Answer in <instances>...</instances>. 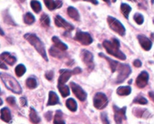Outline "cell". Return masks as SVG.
<instances>
[{"label": "cell", "instance_id": "38", "mask_svg": "<svg viewBox=\"0 0 154 124\" xmlns=\"http://www.w3.org/2000/svg\"><path fill=\"white\" fill-rule=\"evenodd\" d=\"M8 103L11 105H14L16 104V100H15V98L13 97V96H9V97L7 98L6 99Z\"/></svg>", "mask_w": 154, "mask_h": 124}, {"label": "cell", "instance_id": "42", "mask_svg": "<svg viewBox=\"0 0 154 124\" xmlns=\"http://www.w3.org/2000/svg\"><path fill=\"white\" fill-rule=\"evenodd\" d=\"M20 104L22 106H26V105H27V101H26V98H24V97L20 98Z\"/></svg>", "mask_w": 154, "mask_h": 124}, {"label": "cell", "instance_id": "41", "mask_svg": "<svg viewBox=\"0 0 154 124\" xmlns=\"http://www.w3.org/2000/svg\"><path fill=\"white\" fill-rule=\"evenodd\" d=\"M73 2H76V1H85V2H91L92 4L93 5H98L99 2H98L97 0H72Z\"/></svg>", "mask_w": 154, "mask_h": 124}, {"label": "cell", "instance_id": "12", "mask_svg": "<svg viewBox=\"0 0 154 124\" xmlns=\"http://www.w3.org/2000/svg\"><path fill=\"white\" fill-rule=\"evenodd\" d=\"M149 80V75L147 72L143 71L136 78V85L139 88H144L147 86Z\"/></svg>", "mask_w": 154, "mask_h": 124}, {"label": "cell", "instance_id": "36", "mask_svg": "<svg viewBox=\"0 0 154 124\" xmlns=\"http://www.w3.org/2000/svg\"><path fill=\"white\" fill-rule=\"evenodd\" d=\"M101 120L103 123V124H110L109 120L108 119V114L105 112L101 113Z\"/></svg>", "mask_w": 154, "mask_h": 124}, {"label": "cell", "instance_id": "45", "mask_svg": "<svg viewBox=\"0 0 154 124\" xmlns=\"http://www.w3.org/2000/svg\"><path fill=\"white\" fill-rule=\"evenodd\" d=\"M148 94H149V96H150V99H151L154 102V93H153V92H149Z\"/></svg>", "mask_w": 154, "mask_h": 124}, {"label": "cell", "instance_id": "40", "mask_svg": "<svg viewBox=\"0 0 154 124\" xmlns=\"http://www.w3.org/2000/svg\"><path fill=\"white\" fill-rule=\"evenodd\" d=\"M45 118H46L47 120L50 121V120L52 119V117H53L52 112H51V111H48V112L45 114Z\"/></svg>", "mask_w": 154, "mask_h": 124}, {"label": "cell", "instance_id": "47", "mask_svg": "<svg viewBox=\"0 0 154 124\" xmlns=\"http://www.w3.org/2000/svg\"><path fill=\"white\" fill-rule=\"evenodd\" d=\"M104 2H106L107 4H108L110 5H111V0H103Z\"/></svg>", "mask_w": 154, "mask_h": 124}, {"label": "cell", "instance_id": "33", "mask_svg": "<svg viewBox=\"0 0 154 124\" xmlns=\"http://www.w3.org/2000/svg\"><path fill=\"white\" fill-rule=\"evenodd\" d=\"M26 69L25 66L23 64H19L15 68V74L17 77L23 76L26 73Z\"/></svg>", "mask_w": 154, "mask_h": 124}, {"label": "cell", "instance_id": "46", "mask_svg": "<svg viewBox=\"0 0 154 124\" xmlns=\"http://www.w3.org/2000/svg\"><path fill=\"white\" fill-rule=\"evenodd\" d=\"M4 35H5V33H4V32H3L2 29L0 27V36H4Z\"/></svg>", "mask_w": 154, "mask_h": 124}, {"label": "cell", "instance_id": "7", "mask_svg": "<svg viewBox=\"0 0 154 124\" xmlns=\"http://www.w3.org/2000/svg\"><path fill=\"white\" fill-rule=\"evenodd\" d=\"M75 40L81 43L83 45H90L93 43V39L92 36H90V33H86V32H82L78 30L76 33L75 36Z\"/></svg>", "mask_w": 154, "mask_h": 124}, {"label": "cell", "instance_id": "19", "mask_svg": "<svg viewBox=\"0 0 154 124\" xmlns=\"http://www.w3.org/2000/svg\"><path fill=\"white\" fill-rule=\"evenodd\" d=\"M57 104H60V99H59L57 93L54 91L49 92V99H48V102L47 103L48 106H51V105H55Z\"/></svg>", "mask_w": 154, "mask_h": 124}, {"label": "cell", "instance_id": "23", "mask_svg": "<svg viewBox=\"0 0 154 124\" xmlns=\"http://www.w3.org/2000/svg\"><path fill=\"white\" fill-rule=\"evenodd\" d=\"M29 119L30 121L34 124H38V123H40L41 121V119L40 117H39V116L38 115L37 112H36L35 110L32 108H30Z\"/></svg>", "mask_w": 154, "mask_h": 124}, {"label": "cell", "instance_id": "13", "mask_svg": "<svg viewBox=\"0 0 154 124\" xmlns=\"http://www.w3.org/2000/svg\"><path fill=\"white\" fill-rule=\"evenodd\" d=\"M137 39H138L141 48H142L144 51H148L151 49L153 43H152L151 41L150 40V39H148L147 36H144V35H138V36H137Z\"/></svg>", "mask_w": 154, "mask_h": 124}, {"label": "cell", "instance_id": "9", "mask_svg": "<svg viewBox=\"0 0 154 124\" xmlns=\"http://www.w3.org/2000/svg\"><path fill=\"white\" fill-rule=\"evenodd\" d=\"M114 120L117 124H121L123 120H126V107H123L122 108H117L116 105H114Z\"/></svg>", "mask_w": 154, "mask_h": 124}, {"label": "cell", "instance_id": "2", "mask_svg": "<svg viewBox=\"0 0 154 124\" xmlns=\"http://www.w3.org/2000/svg\"><path fill=\"white\" fill-rule=\"evenodd\" d=\"M24 39L26 41H28L29 43L34 47L35 49L45 59V61H48V56H47L45 45H44L43 42L41 41V39L35 34H33V33H26V34L24 35Z\"/></svg>", "mask_w": 154, "mask_h": 124}, {"label": "cell", "instance_id": "30", "mask_svg": "<svg viewBox=\"0 0 154 124\" xmlns=\"http://www.w3.org/2000/svg\"><path fill=\"white\" fill-rule=\"evenodd\" d=\"M23 20L26 24H27V25H31V24H32L35 21V18L33 16L32 14L30 13V12H27V13L24 15Z\"/></svg>", "mask_w": 154, "mask_h": 124}, {"label": "cell", "instance_id": "34", "mask_svg": "<svg viewBox=\"0 0 154 124\" xmlns=\"http://www.w3.org/2000/svg\"><path fill=\"white\" fill-rule=\"evenodd\" d=\"M147 102H147V99L144 98V96H141V95L136 96L133 100V103L139 104V105H147Z\"/></svg>", "mask_w": 154, "mask_h": 124}, {"label": "cell", "instance_id": "25", "mask_svg": "<svg viewBox=\"0 0 154 124\" xmlns=\"http://www.w3.org/2000/svg\"><path fill=\"white\" fill-rule=\"evenodd\" d=\"M120 11H121L123 16L126 19H129V15L130 14L131 11H132V8L130 7V5H129L128 4H126V3H122L121 5H120Z\"/></svg>", "mask_w": 154, "mask_h": 124}, {"label": "cell", "instance_id": "29", "mask_svg": "<svg viewBox=\"0 0 154 124\" xmlns=\"http://www.w3.org/2000/svg\"><path fill=\"white\" fill-rule=\"evenodd\" d=\"M54 124H66L63 119V113L61 111H57L54 117Z\"/></svg>", "mask_w": 154, "mask_h": 124}, {"label": "cell", "instance_id": "37", "mask_svg": "<svg viewBox=\"0 0 154 124\" xmlns=\"http://www.w3.org/2000/svg\"><path fill=\"white\" fill-rule=\"evenodd\" d=\"M54 74L53 71H48V72H47L45 73V78L48 80H49V81H51L53 79V78H54Z\"/></svg>", "mask_w": 154, "mask_h": 124}, {"label": "cell", "instance_id": "28", "mask_svg": "<svg viewBox=\"0 0 154 124\" xmlns=\"http://www.w3.org/2000/svg\"><path fill=\"white\" fill-rule=\"evenodd\" d=\"M40 22H41V25L42 26L45 28H48L51 25V20H50V17L48 15L45 14H42L40 17Z\"/></svg>", "mask_w": 154, "mask_h": 124}, {"label": "cell", "instance_id": "48", "mask_svg": "<svg viewBox=\"0 0 154 124\" xmlns=\"http://www.w3.org/2000/svg\"><path fill=\"white\" fill-rule=\"evenodd\" d=\"M2 103H3L2 100V99H1V98H0V105H2Z\"/></svg>", "mask_w": 154, "mask_h": 124}, {"label": "cell", "instance_id": "11", "mask_svg": "<svg viewBox=\"0 0 154 124\" xmlns=\"http://www.w3.org/2000/svg\"><path fill=\"white\" fill-rule=\"evenodd\" d=\"M55 24L57 26L60 27V28H63L68 32H71L72 30H74L75 27L74 26H72V24L69 23V22L66 20L63 19L61 16L60 15H57L55 17Z\"/></svg>", "mask_w": 154, "mask_h": 124}, {"label": "cell", "instance_id": "27", "mask_svg": "<svg viewBox=\"0 0 154 124\" xmlns=\"http://www.w3.org/2000/svg\"><path fill=\"white\" fill-rule=\"evenodd\" d=\"M58 89L63 97H67L70 94V90H69V87L67 85H65V84H58Z\"/></svg>", "mask_w": 154, "mask_h": 124}, {"label": "cell", "instance_id": "21", "mask_svg": "<svg viewBox=\"0 0 154 124\" xmlns=\"http://www.w3.org/2000/svg\"><path fill=\"white\" fill-rule=\"evenodd\" d=\"M52 41L54 44V46H55L56 48H58V49L61 50V51H66V50L68 49V45H66L65 43H63V42H62L58 37H57V36H54V37L52 38Z\"/></svg>", "mask_w": 154, "mask_h": 124}, {"label": "cell", "instance_id": "1", "mask_svg": "<svg viewBox=\"0 0 154 124\" xmlns=\"http://www.w3.org/2000/svg\"><path fill=\"white\" fill-rule=\"evenodd\" d=\"M103 46L107 51V52L111 55L117 57L121 60H125L126 59V55L120 50V43L118 39H112L111 42L105 40L103 42Z\"/></svg>", "mask_w": 154, "mask_h": 124}, {"label": "cell", "instance_id": "31", "mask_svg": "<svg viewBox=\"0 0 154 124\" xmlns=\"http://www.w3.org/2000/svg\"><path fill=\"white\" fill-rule=\"evenodd\" d=\"M26 84L27 87L29 89H35L38 86L37 81L33 77H30V78H27L26 81Z\"/></svg>", "mask_w": 154, "mask_h": 124}, {"label": "cell", "instance_id": "54", "mask_svg": "<svg viewBox=\"0 0 154 124\" xmlns=\"http://www.w3.org/2000/svg\"><path fill=\"white\" fill-rule=\"evenodd\" d=\"M153 23H154V19H153Z\"/></svg>", "mask_w": 154, "mask_h": 124}, {"label": "cell", "instance_id": "3", "mask_svg": "<svg viewBox=\"0 0 154 124\" xmlns=\"http://www.w3.org/2000/svg\"><path fill=\"white\" fill-rule=\"evenodd\" d=\"M0 78L2 79V82L4 83L5 86L13 93L16 94H21L22 93V88L20 84L14 77L8 74L0 72Z\"/></svg>", "mask_w": 154, "mask_h": 124}, {"label": "cell", "instance_id": "6", "mask_svg": "<svg viewBox=\"0 0 154 124\" xmlns=\"http://www.w3.org/2000/svg\"><path fill=\"white\" fill-rule=\"evenodd\" d=\"M94 107L99 110L104 109L106 108L108 104V99L106 95L102 93H97L93 98Z\"/></svg>", "mask_w": 154, "mask_h": 124}, {"label": "cell", "instance_id": "18", "mask_svg": "<svg viewBox=\"0 0 154 124\" xmlns=\"http://www.w3.org/2000/svg\"><path fill=\"white\" fill-rule=\"evenodd\" d=\"M99 57H102V58L105 59V60H106L107 61H108V63H109V66H110V67H111V72H115L116 71H117V67H118L119 64H120V63H119V62L115 61V60H111V59H110L109 57H106V56H105V54H102V53H99Z\"/></svg>", "mask_w": 154, "mask_h": 124}, {"label": "cell", "instance_id": "26", "mask_svg": "<svg viewBox=\"0 0 154 124\" xmlns=\"http://www.w3.org/2000/svg\"><path fill=\"white\" fill-rule=\"evenodd\" d=\"M66 107H67L71 111H72V112H75V111H77V109H78V105H77L76 101H75V99H72V98L66 100Z\"/></svg>", "mask_w": 154, "mask_h": 124}, {"label": "cell", "instance_id": "17", "mask_svg": "<svg viewBox=\"0 0 154 124\" xmlns=\"http://www.w3.org/2000/svg\"><path fill=\"white\" fill-rule=\"evenodd\" d=\"M0 113H1V116H0L1 120L5 123H10L11 120V114L10 110L8 108H3L0 111Z\"/></svg>", "mask_w": 154, "mask_h": 124}, {"label": "cell", "instance_id": "51", "mask_svg": "<svg viewBox=\"0 0 154 124\" xmlns=\"http://www.w3.org/2000/svg\"><path fill=\"white\" fill-rule=\"evenodd\" d=\"M151 2H152V4H154V0H152Z\"/></svg>", "mask_w": 154, "mask_h": 124}, {"label": "cell", "instance_id": "15", "mask_svg": "<svg viewBox=\"0 0 154 124\" xmlns=\"http://www.w3.org/2000/svg\"><path fill=\"white\" fill-rule=\"evenodd\" d=\"M46 7L50 11H54L57 8H60L63 5V2L60 0H44Z\"/></svg>", "mask_w": 154, "mask_h": 124}, {"label": "cell", "instance_id": "22", "mask_svg": "<svg viewBox=\"0 0 154 124\" xmlns=\"http://www.w3.org/2000/svg\"><path fill=\"white\" fill-rule=\"evenodd\" d=\"M49 53L52 57H56V58H58V59H62L63 58V57H65V56H66L63 51L58 49V48H56L55 46L51 47V48H50Z\"/></svg>", "mask_w": 154, "mask_h": 124}, {"label": "cell", "instance_id": "32", "mask_svg": "<svg viewBox=\"0 0 154 124\" xmlns=\"http://www.w3.org/2000/svg\"><path fill=\"white\" fill-rule=\"evenodd\" d=\"M30 5H31L32 8V10L35 13H39L42 11V4L38 1H37V0H32V1H31Z\"/></svg>", "mask_w": 154, "mask_h": 124}, {"label": "cell", "instance_id": "43", "mask_svg": "<svg viewBox=\"0 0 154 124\" xmlns=\"http://www.w3.org/2000/svg\"><path fill=\"white\" fill-rule=\"evenodd\" d=\"M73 72H74V75H78V74H80L81 72V69L79 67H77L73 69Z\"/></svg>", "mask_w": 154, "mask_h": 124}, {"label": "cell", "instance_id": "8", "mask_svg": "<svg viewBox=\"0 0 154 124\" xmlns=\"http://www.w3.org/2000/svg\"><path fill=\"white\" fill-rule=\"evenodd\" d=\"M70 86H71V88H72V92L74 93V94L75 95V96H76L80 101L83 102V101H85L86 99H87V93L83 90L82 87H81V86L75 84V82H71Z\"/></svg>", "mask_w": 154, "mask_h": 124}, {"label": "cell", "instance_id": "4", "mask_svg": "<svg viewBox=\"0 0 154 124\" xmlns=\"http://www.w3.org/2000/svg\"><path fill=\"white\" fill-rule=\"evenodd\" d=\"M107 21H108L109 27L113 31H114L121 36H125V34H126V28L120 20H118L117 18L114 17L108 16Z\"/></svg>", "mask_w": 154, "mask_h": 124}, {"label": "cell", "instance_id": "53", "mask_svg": "<svg viewBox=\"0 0 154 124\" xmlns=\"http://www.w3.org/2000/svg\"><path fill=\"white\" fill-rule=\"evenodd\" d=\"M132 80H130V81H129V84H131V83H132Z\"/></svg>", "mask_w": 154, "mask_h": 124}, {"label": "cell", "instance_id": "50", "mask_svg": "<svg viewBox=\"0 0 154 124\" xmlns=\"http://www.w3.org/2000/svg\"><path fill=\"white\" fill-rule=\"evenodd\" d=\"M20 2H24L26 1V0H19Z\"/></svg>", "mask_w": 154, "mask_h": 124}, {"label": "cell", "instance_id": "39", "mask_svg": "<svg viewBox=\"0 0 154 124\" xmlns=\"http://www.w3.org/2000/svg\"><path fill=\"white\" fill-rule=\"evenodd\" d=\"M133 65H134V66H135V67L140 68V67H141V66H142V63L141 62V60H135V61L133 62Z\"/></svg>", "mask_w": 154, "mask_h": 124}, {"label": "cell", "instance_id": "14", "mask_svg": "<svg viewBox=\"0 0 154 124\" xmlns=\"http://www.w3.org/2000/svg\"><path fill=\"white\" fill-rule=\"evenodd\" d=\"M60 76L58 79V84H65L74 75L73 70H68V69H62L60 71Z\"/></svg>", "mask_w": 154, "mask_h": 124}, {"label": "cell", "instance_id": "35", "mask_svg": "<svg viewBox=\"0 0 154 124\" xmlns=\"http://www.w3.org/2000/svg\"><path fill=\"white\" fill-rule=\"evenodd\" d=\"M133 18L134 20H135V22H136V23H138V25H141V24H143V23H144V16L140 13H135V15H134Z\"/></svg>", "mask_w": 154, "mask_h": 124}, {"label": "cell", "instance_id": "20", "mask_svg": "<svg viewBox=\"0 0 154 124\" xmlns=\"http://www.w3.org/2000/svg\"><path fill=\"white\" fill-rule=\"evenodd\" d=\"M67 13L68 15L71 18L75 21H79L80 20V14L78 11L73 6H69L67 9Z\"/></svg>", "mask_w": 154, "mask_h": 124}, {"label": "cell", "instance_id": "44", "mask_svg": "<svg viewBox=\"0 0 154 124\" xmlns=\"http://www.w3.org/2000/svg\"><path fill=\"white\" fill-rule=\"evenodd\" d=\"M0 69H8V67L5 66V64H4V63H3L1 60H0Z\"/></svg>", "mask_w": 154, "mask_h": 124}, {"label": "cell", "instance_id": "16", "mask_svg": "<svg viewBox=\"0 0 154 124\" xmlns=\"http://www.w3.org/2000/svg\"><path fill=\"white\" fill-rule=\"evenodd\" d=\"M0 59L10 66H13L17 62V58L8 52H4L0 55Z\"/></svg>", "mask_w": 154, "mask_h": 124}, {"label": "cell", "instance_id": "5", "mask_svg": "<svg viewBox=\"0 0 154 124\" xmlns=\"http://www.w3.org/2000/svg\"><path fill=\"white\" fill-rule=\"evenodd\" d=\"M117 70H118L119 74L115 81L116 84H121V83H123L129 76V75L132 73V69H131L130 66L128 64L120 63Z\"/></svg>", "mask_w": 154, "mask_h": 124}, {"label": "cell", "instance_id": "10", "mask_svg": "<svg viewBox=\"0 0 154 124\" xmlns=\"http://www.w3.org/2000/svg\"><path fill=\"white\" fill-rule=\"evenodd\" d=\"M81 58L83 62L87 65V67L90 70L93 69L94 64H93V55L91 52L87 50H82L81 51Z\"/></svg>", "mask_w": 154, "mask_h": 124}, {"label": "cell", "instance_id": "49", "mask_svg": "<svg viewBox=\"0 0 154 124\" xmlns=\"http://www.w3.org/2000/svg\"><path fill=\"white\" fill-rule=\"evenodd\" d=\"M129 1H131V2H138V0H129Z\"/></svg>", "mask_w": 154, "mask_h": 124}, {"label": "cell", "instance_id": "24", "mask_svg": "<svg viewBox=\"0 0 154 124\" xmlns=\"http://www.w3.org/2000/svg\"><path fill=\"white\" fill-rule=\"evenodd\" d=\"M132 92V88L128 86L125 87H120L117 88V93L119 96H129Z\"/></svg>", "mask_w": 154, "mask_h": 124}, {"label": "cell", "instance_id": "52", "mask_svg": "<svg viewBox=\"0 0 154 124\" xmlns=\"http://www.w3.org/2000/svg\"><path fill=\"white\" fill-rule=\"evenodd\" d=\"M113 1V2H117V0H112Z\"/></svg>", "mask_w": 154, "mask_h": 124}]
</instances>
